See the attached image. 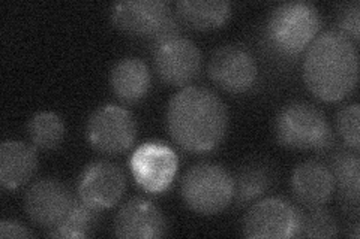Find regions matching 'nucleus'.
Returning a JSON list of instances; mask_svg holds the SVG:
<instances>
[{"instance_id": "obj_1", "label": "nucleus", "mask_w": 360, "mask_h": 239, "mask_svg": "<svg viewBox=\"0 0 360 239\" xmlns=\"http://www.w3.org/2000/svg\"><path fill=\"white\" fill-rule=\"evenodd\" d=\"M167 130L189 153L218 146L229 128V112L221 97L205 87H184L168 102Z\"/></svg>"}, {"instance_id": "obj_2", "label": "nucleus", "mask_w": 360, "mask_h": 239, "mask_svg": "<svg viewBox=\"0 0 360 239\" xmlns=\"http://www.w3.org/2000/svg\"><path fill=\"white\" fill-rule=\"evenodd\" d=\"M303 79L309 92L324 102H340L350 95L359 79L356 43L338 30L315 38L303 60Z\"/></svg>"}, {"instance_id": "obj_3", "label": "nucleus", "mask_w": 360, "mask_h": 239, "mask_svg": "<svg viewBox=\"0 0 360 239\" xmlns=\"http://www.w3.org/2000/svg\"><path fill=\"white\" fill-rule=\"evenodd\" d=\"M319 9L308 2H284L274 8L266 22V38L278 54L296 57L317 38Z\"/></svg>"}, {"instance_id": "obj_4", "label": "nucleus", "mask_w": 360, "mask_h": 239, "mask_svg": "<svg viewBox=\"0 0 360 239\" xmlns=\"http://www.w3.org/2000/svg\"><path fill=\"white\" fill-rule=\"evenodd\" d=\"M278 142L292 150L328 151L335 135L324 114L308 102H291L275 120Z\"/></svg>"}, {"instance_id": "obj_5", "label": "nucleus", "mask_w": 360, "mask_h": 239, "mask_svg": "<svg viewBox=\"0 0 360 239\" xmlns=\"http://www.w3.org/2000/svg\"><path fill=\"white\" fill-rule=\"evenodd\" d=\"M180 195L186 207L194 212L218 214L234 199V178L221 165L197 163L184 174Z\"/></svg>"}, {"instance_id": "obj_6", "label": "nucleus", "mask_w": 360, "mask_h": 239, "mask_svg": "<svg viewBox=\"0 0 360 239\" xmlns=\"http://www.w3.org/2000/svg\"><path fill=\"white\" fill-rule=\"evenodd\" d=\"M302 211L283 198L258 200L245 214L242 231L252 239L297 238Z\"/></svg>"}, {"instance_id": "obj_7", "label": "nucleus", "mask_w": 360, "mask_h": 239, "mask_svg": "<svg viewBox=\"0 0 360 239\" xmlns=\"http://www.w3.org/2000/svg\"><path fill=\"white\" fill-rule=\"evenodd\" d=\"M137 138V123L132 114L117 105L99 107L87 123V139L104 154L128 151Z\"/></svg>"}, {"instance_id": "obj_8", "label": "nucleus", "mask_w": 360, "mask_h": 239, "mask_svg": "<svg viewBox=\"0 0 360 239\" xmlns=\"http://www.w3.org/2000/svg\"><path fill=\"white\" fill-rule=\"evenodd\" d=\"M131 172L137 184L148 193L165 191L177 172V156L164 142H146L134 151L129 161Z\"/></svg>"}, {"instance_id": "obj_9", "label": "nucleus", "mask_w": 360, "mask_h": 239, "mask_svg": "<svg viewBox=\"0 0 360 239\" xmlns=\"http://www.w3.org/2000/svg\"><path fill=\"white\" fill-rule=\"evenodd\" d=\"M207 72L212 81L225 92L240 95L254 87L258 67L254 55L246 48L240 45H222L213 51Z\"/></svg>"}, {"instance_id": "obj_10", "label": "nucleus", "mask_w": 360, "mask_h": 239, "mask_svg": "<svg viewBox=\"0 0 360 239\" xmlns=\"http://www.w3.org/2000/svg\"><path fill=\"white\" fill-rule=\"evenodd\" d=\"M153 64L161 81L185 87L200 74L201 53L193 41L179 36L156 45Z\"/></svg>"}, {"instance_id": "obj_11", "label": "nucleus", "mask_w": 360, "mask_h": 239, "mask_svg": "<svg viewBox=\"0 0 360 239\" xmlns=\"http://www.w3.org/2000/svg\"><path fill=\"white\" fill-rule=\"evenodd\" d=\"M127 189L122 168L108 161L87 165L78 179V198L96 210L112 208Z\"/></svg>"}, {"instance_id": "obj_12", "label": "nucleus", "mask_w": 360, "mask_h": 239, "mask_svg": "<svg viewBox=\"0 0 360 239\" xmlns=\"http://www.w3.org/2000/svg\"><path fill=\"white\" fill-rule=\"evenodd\" d=\"M72 202V193L63 183L53 178H42L27 189L25 210L33 223L54 229L65 220Z\"/></svg>"}, {"instance_id": "obj_13", "label": "nucleus", "mask_w": 360, "mask_h": 239, "mask_svg": "<svg viewBox=\"0 0 360 239\" xmlns=\"http://www.w3.org/2000/svg\"><path fill=\"white\" fill-rule=\"evenodd\" d=\"M170 5L164 0H125L111 8V21L132 36L155 39L172 18Z\"/></svg>"}, {"instance_id": "obj_14", "label": "nucleus", "mask_w": 360, "mask_h": 239, "mask_svg": "<svg viewBox=\"0 0 360 239\" xmlns=\"http://www.w3.org/2000/svg\"><path fill=\"white\" fill-rule=\"evenodd\" d=\"M115 235L123 239H155L167 235V220L156 205L132 198L120 207L115 219Z\"/></svg>"}, {"instance_id": "obj_15", "label": "nucleus", "mask_w": 360, "mask_h": 239, "mask_svg": "<svg viewBox=\"0 0 360 239\" xmlns=\"http://www.w3.org/2000/svg\"><path fill=\"white\" fill-rule=\"evenodd\" d=\"M335 187L330 169L317 161L297 165L291 177L292 193L307 208L324 207L332 199Z\"/></svg>"}, {"instance_id": "obj_16", "label": "nucleus", "mask_w": 360, "mask_h": 239, "mask_svg": "<svg viewBox=\"0 0 360 239\" xmlns=\"http://www.w3.org/2000/svg\"><path fill=\"white\" fill-rule=\"evenodd\" d=\"M38 169L35 146L21 141H4L0 145V184L6 190L25 186Z\"/></svg>"}, {"instance_id": "obj_17", "label": "nucleus", "mask_w": 360, "mask_h": 239, "mask_svg": "<svg viewBox=\"0 0 360 239\" xmlns=\"http://www.w3.org/2000/svg\"><path fill=\"white\" fill-rule=\"evenodd\" d=\"M110 83L112 92L120 100L135 104L149 93L150 71L139 57H125L112 67Z\"/></svg>"}, {"instance_id": "obj_18", "label": "nucleus", "mask_w": 360, "mask_h": 239, "mask_svg": "<svg viewBox=\"0 0 360 239\" xmlns=\"http://www.w3.org/2000/svg\"><path fill=\"white\" fill-rule=\"evenodd\" d=\"M176 9L180 21L197 30L222 27L231 17V4L222 0H182Z\"/></svg>"}, {"instance_id": "obj_19", "label": "nucleus", "mask_w": 360, "mask_h": 239, "mask_svg": "<svg viewBox=\"0 0 360 239\" xmlns=\"http://www.w3.org/2000/svg\"><path fill=\"white\" fill-rule=\"evenodd\" d=\"M330 172L341 199L357 211L360 196V158L357 151L340 150L330 161Z\"/></svg>"}, {"instance_id": "obj_20", "label": "nucleus", "mask_w": 360, "mask_h": 239, "mask_svg": "<svg viewBox=\"0 0 360 239\" xmlns=\"http://www.w3.org/2000/svg\"><path fill=\"white\" fill-rule=\"evenodd\" d=\"M274 169L262 162H251L243 166L234 181V199L239 205H248L263 196L272 187Z\"/></svg>"}, {"instance_id": "obj_21", "label": "nucleus", "mask_w": 360, "mask_h": 239, "mask_svg": "<svg viewBox=\"0 0 360 239\" xmlns=\"http://www.w3.org/2000/svg\"><path fill=\"white\" fill-rule=\"evenodd\" d=\"M99 219V210L90 207L80 198H74L72 207L68 212L65 220L49 232L51 238H68V239H82L87 238L96 226Z\"/></svg>"}, {"instance_id": "obj_22", "label": "nucleus", "mask_w": 360, "mask_h": 239, "mask_svg": "<svg viewBox=\"0 0 360 239\" xmlns=\"http://www.w3.org/2000/svg\"><path fill=\"white\" fill-rule=\"evenodd\" d=\"M29 138L35 148L50 151L58 148L65 138V124L54 112H38L29 120Z\"/></svg>"}, {"instance_id": "obj_23", "label": "nucleus", "mask_w": 360, "mask_h": 239, "mask_svg": "<svg viewBox=\"0 0 360 239\" xmlns=\"http://www.w3.org/2000/svg\"><path fill=\"white\" fill-rule=\"evenodd\" d=\"M340 232L336 219L323 207L302 212L297 238H335Z\"/></svg>"}, {"instance_id": "obj_24", "label": "nucleus", "mask_w": 360, "mask_h": 239, "mask_svg": "<svg viewBox=\"0 0 360 239\" xmlns=\"http://www.w3.org/2000/svg\"><path fill=\"white\" fill-rule=\"evenodd\" d=\"M359 120H360V108L357 104L347 105L338 111V116H336L338 132H340L345 145L354 151H359L360 148Z\"/></svg>"}, {"instance_id": "obj_25", "label": "nucleus", "mask_w": 360, "mask_h": 239, "mask_svg": "<svg viewBox=\"0 0 360 239\" xmlns=\"http://www.w3.org/2000/svg\"><path fill=\"white\" fill-rule=\"evenodd\" d=\"M338 27L340 33L345 35L348 39L353 42L359 41L360 35V5L359 2H352L345 5L340 15H338Z\"/></svg>"}, {"instance_id": "obj_26", "label": "nucleus", "mask_w": 360, "mask_h": 239, "mask_svg": "<svg viewBox=\"0 0 360 239\" xmlns=\"http://www.w3.org/2000/svg\"><path fill=\"white\" fill-rule=\"evenodd\" d=\"M0 238H21L27 239L33 238V233L27 229L26 226H22L18 221L14 220H2L0 221Z\"/></svg>"}]
</instances>
